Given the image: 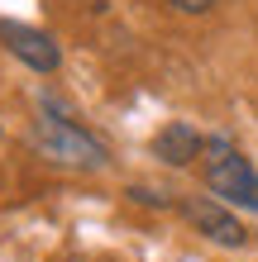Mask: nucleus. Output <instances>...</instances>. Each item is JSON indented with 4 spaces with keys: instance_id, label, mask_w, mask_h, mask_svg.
<instances>
[{
    "instance_id": "nucleus-1",
    "label": "nucleus",
    "mask_w": 258,
    "mask_h": 262,
    "mask_svg": "<svg viewBox=\"0 0 258 262\" xmlns=\"http://www.w3.org/2000/svg\"><path fill=\"white\" fill-rule=\"evenodd\" d=\"M29 152L48 167H63V172H82V177H96L110 167V148L105 138H96L91 129H82L77 119H63V115H43L29 119V134H24Z\"/></svg>"
},
{
    "instance_id": "nucleus-2",
    "label": "nucleus",
    "mask_w": 258,
    "mask_h": 262,
    "mask_svg": "<svg viewBox=\"0 0 258 262\" xmlns=\"http://www.w3.org/2000/svg\"><path fill=\"white\" fill-rule=\"evenodd\" d=\"M201 181L215 200H225V205H234L244 214H258V167L234 148L230 134H206Z\"/></svg>"
},
{
    "instance_id": "nucleus-3",
    "label": "nucleus",
    "mask_w": 258,
    "mask_h": 262,
    "mask_svg": "<svg viewBox=\"0 0 258 262\" xmlns=\"http://www.w3.org/2000/svg\"><path fill=\"white\" fill-rule=\"evenodd\" d=\"M177 214L206 243H215V248H244L249 243V229H244V220H239V210L215 200V195H177Z\"/></svg>"
},
{
    "instance_id": "nucleus-4",
    "label": "nucleus",
    "mask_w": 258,
    "mask_h": 262,
    "mask_svg": "<svg viewBox=\"0 0 258 262\" xmlns=\"http://www.w3.org/2000/svg\"><path fill=\"white\" fill-rule=\"evenodd\" d=\"M0 48L10 57H19L29 72L38 76H53L63 67V43H57L48 29H34V24H19V19H0Z\"/></svg>"
},
{
    "instance_id": "nucleus-5",
    "label": "nucleus",
    "mask_w": 258,
    "mask_h": 262,
    "mask_svg": "<svg viewBox=\"0 0 258 262\" xmlns=\"http://www.w3.org/2000/svg\"><path fill=\"white\" fill-rule=\"evenodd\" d=\"M148 152H153L163 167H172V172H187V167L201 162V152H206V134L196 129V124H187V119H168V124L153 134Z\"/></svg>"
},
{
    "instance_id": "nucleus-6",
    "label": "nucleus",
    "mask_w": 258,
    "mask_h": 262,
    "mask_svg": "<svg viewBox=\"0 0 258 262\" xmlns=\"http://www.w3.org/2000/svg\"><path fill=\"white\" fill-rule=\"evenodd\" d=\"M125 200L129 205H144V210H177V195L172 191H158V186H125Z\"/></svg>"
},
{
    "instance_id": "nucleus-7",
    "label": "nucleus",
    "mask_w": 258,
    "mask_h": 262,
    "mask_svg": "<svg viewBox=\"0 0 258 262\" xmlns=\"http://www.w3.org/2000/svg\"><path fill=\"white\" fill-rule=\"evenodd\" d=\"M168 5H172L177 14H210L220 0H168Z\"/></svg>"
},
{
    "instance_id": "nucleus-8",
    "label": "nucleus",
    "mask_w": 258,
    "mask_h": 262,
    "mask_svg": "<svg viewBox=\"0 0 258 262\" xmlns=\"http://www.w3.org/2000/svg\"><path fill=\"white\" fill-rule=\"evenodd\" d=\"M53 262H86L82 253H63V257H53Z\"/></svg>"
}]
</instances>
